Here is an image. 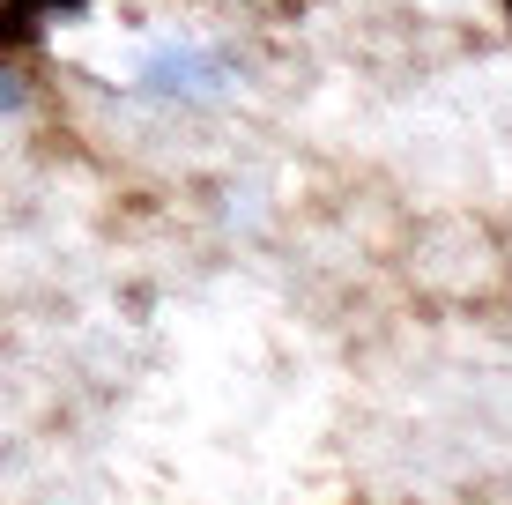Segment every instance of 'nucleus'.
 Segmentation results:
<instances>
[{
  "instance_id": "obj_3",
  "label": "nucleus",
  "mask_w": 512,
  "mask_h": 505,
  "mask_svg": "<svg viewBox=\"0 0 512 505\" xmlns=\"http://www.w3.org/2000/svg\"><path fill=\"white\" fill-rule=\"evenodd\" d=\"M505 8H512V0H505Z\"/></svg>"
},
{
  "instance_id": "obj_2",
  "label": "nucleus",
  "mask_w": 512,
  "mask_h": 505,
  "mask_svg": "<svg viewBox=\"0 0 512 505\" xmlns=\"http://www.w3.org/2000/svg\"><path fill=\"white\" fill-rule=\"evenodd\" d=\"M82 0H8V30L15 38H30L38 23H60V15H75Z\"/></svg>"
},
{
  "instance_id": "obj_1",
  "label": "nucleus",
  "mask_w": 512,
  "mask_h": 505,
  "mask_svg": "<svg viewBox=\"0 0 512 505\" xmlns=\"http://www.w3.org/2000/svg\"><path fill=\"white\" fill-rule=\"evenodd\" d=\"M141 90L149 97H171V104H208L231 90V67H223V52L208 45H164L141 60Z\"/></svg>"
}]
</instances>
